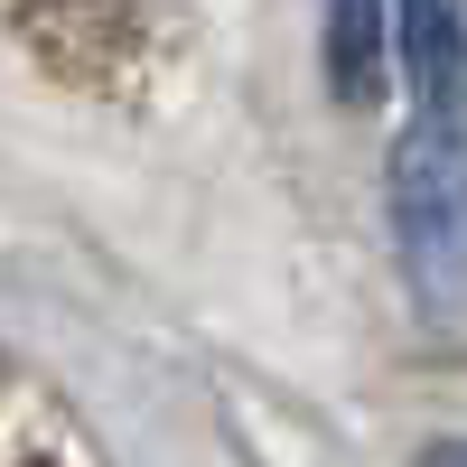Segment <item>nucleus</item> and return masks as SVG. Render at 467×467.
<instances>
[{
	"label": "nucleus",
	"mask_w": 467,
	"mask_h": 467,
	"mask_svg": "<svg viewBox=\"0 0 467 467\" xmlns=\"http://www.w3.org/2000/svg\"><path fill=\"white\" fill-rule=\"evenodd\" d=\"M383 47H402L411 94L431 103V122H420V131H449V140H458V57H467L458 0H383Z\"/></svg>",
	"instance_id": "f257e3e1"
},
{
	"label": "nucleus",
	"mask_w": 467,
	"mask_h": 467,
	"mask_svg": "<svg viewBox=\"0 0 467 467\" xmlns=\"http://www.w3.org/2000/svg\"><path fill=\"white\" fill-rule=\"evenodd\" d=\"M393 206H402V234L431 253L440 290H449V262H458V140L449 131H420L393 160Z\"/></svg>",
	"instance_id": "f03ea898"
},
{
	"label": "nucleus",
	"mask_w": 467,
	"mask_h": 467,
	"mask_svg": "<svg viewBox=\"0 0 467 467\" xmlns=\"http://www.w3.org/2000/svg\"><path fill=\"white\" fill-rule=\"evenodd\" d=\"M383 0H327V85L346 103H374L383 94Z\"/></svg>",
	"instance_id": "7ed1b4c3"
}]
</instances>
